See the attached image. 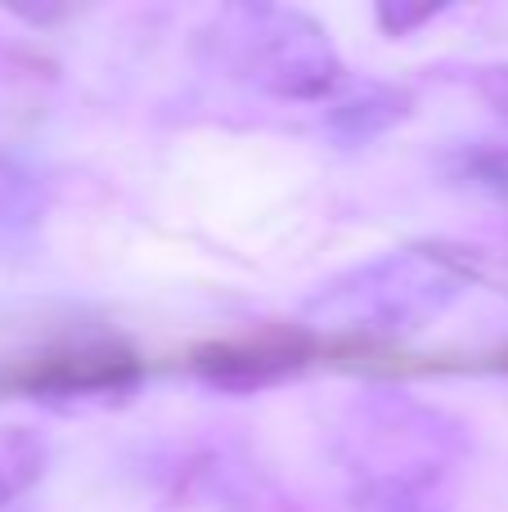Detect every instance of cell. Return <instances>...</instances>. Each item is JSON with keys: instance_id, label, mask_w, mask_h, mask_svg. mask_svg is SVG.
<instances>
[{"instance_id": "6da1fadb", "label": "cell", "mask_w": 508, "mask_h": 512, "mask_svg": "<svg viewBox=\"0 0 508 512\" xmlns=\"http://www.w3.org/2000/svg\"><path fill=\"white\" fill-rule=\"evenodd\" d=\"M131 378L135 360L117 346H72V351L41 360V369H32V378H27V387L68 396V391H113Z\"/></svg>"}, {"instance_id": "7a4b0ae2", "label": "cell", "mask_w": 508, "mask_h": 512, "mask_svg": "<svg viewBox=\"0 0 508 512\" xmlns=\"http://www.w3.org/2000/svg\"><path fill=\"white\" fill-rule=\"evenodd\" d=\"M302 351L306 346L297 333H288V337L275 333V337H257L252 346H216V351H207L198 364L221 382H266V378H275V373L293 369V364L302 360Z\"/></svg>"}]
</instances>
